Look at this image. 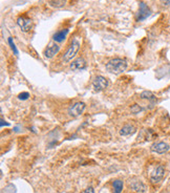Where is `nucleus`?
Instances as JSON below:
<instances>
[{
    "mask_svg": "<svg viewBox=\"0 0 170 193\" xmlns=\"http://www.w3.org/2000/svg\"><path fill=\"white\" fill-rule=\"evenodd\" d=\"M137 129L134 125H130V124H126L121 128L120 130V134L122 137H128V135H131L134 133H136Z\"/></svg>",
    "mask_w": 170,
    "mask_h": 193,
    "instance_id": "obj_14",
    "label": "nucleus"
},
{
    "mask_svg": "<svg viewBox=\"0 0 170 193\" xmlns=\"http://www.w3.org/2000/svg\"><path fill=\"white\" fill-rule=\"evenodd\" d=\"M59 52H60V46H59L56 42H50V44L48 45V47L45 48L43 55L46 59H52V58H54Z\"/></svg>",
    "mask_w": 170,
    "mask_h": 193,
    "instance_id": "obj_9",
    "label": "nucleus"
},
{
    "mask_svg": "<svg viewBox=\"0 0 170 193\" xmlns=\"http://www.w3.org/2000/svg\"><path fill=\"white\" fill-rule=\"evenodd\" d=\"M4 125L5 126H10V123H7L3 119H1V127H3Z\"/></svg>",
    "mask_w": 170,
    "mask_h": 193,
    "instance_id": "obj_22",
    "label": "nucleus"
},
{
    "mask_svg": "<svg viewBox=\"0 0 170 193\" xmlns=\"http://www.w3.org/2000/svg\"><path fill=\"white\" fill-rule=\"evenodd\" d=\"M112 186H114V193H121L123 190L124 184H123V180H116L112 183Z\"/></svg>",
    "mask_w": 170,
    "mask_h": 193,
    "instance_id": "obj_15",
    "label": "nucleus"
},
{
    "mask_svg": "<svg viewBox=\"0 0 170 193\" xmlns=\"http://www.w3.org/2000/svg\"><path fill=\"white\" fill-rule=\"evenodd\" d=\"M81 193H95V190H94L93 187H88V188H86L85 190H83Z\"/></svg>",
    "mask_w": 170,
    "mask_h": 193,
    "instance_id": "obj_20",
    "label": "nucleus"
},
{
    "mask_svg": "<svg viewBox=\"0 0 170 193\" xmlns=\"http://www.w3.org/2000/svg\"><path fill=\"white\" fill-rule=\"evenodd\" d=\"M80 50V41L78 39H73L71 41V45L68 46V48L66 50L65 54L63 55V61L65 63H68L69 61H71L76 57V55L78 54Z\"/></svg>",
    "mask_w": 170,
    "mask_h": 193,
    "instance_id": "obj_2",
    "label": "nucleus"
},
{
    "mask_svg": "<svg viewBox=\"0 0 170 193\" xmlns=\"http://www.w3.org/2000/svg\"><path fill=\"white\" fill-rule=\"evenodd\" d=\"M17 24L19 25V27L21 28L22 32L26 33L30 32V28L33 26V21L30 18L26 17V16H20L17 19Z\"/></svg>",
    "mask_w": 170,
    "mask_h": 193,
    "instance_id": "obj_8",
    "label": "nucleus"
},
{
    "mask_svg": "<svg viewBox=\"0 0 170 193\" xmlns=\"http://www.w3.org/2000/svg\"><path fill=\"white\" fill-rule=\"evenodd\" d=\"M85 108H86V104L84 103V102H81V101L76 102V103H73V105L68 108V114L71 117H73V118L79 117L83 114Z\"/></svg>",
    "mask_w": 170,
    "mask_h": 193,
    "instance_id": "obj_3",
    "label": "nucleus"
},
{
    "mask_svg": "<svg viewBox=\"0 0 170 193\" xmlns=\"http://www.w3.org/2000/svg\"><path fill=\"white\" fill-rule=\"evenodd\" d=\"M7 43H9V45L11 46V50L14 52V54L18 55V50H17V47H16L15 43H14L13 38H12V37H9V38H7Z\"/></svg>",
    "mask_w": 170,
    "mask_h": 193,
    "instance_id": "obj_18",
    "label": "nucleus"
},
{
    "mask_svg": "<svg viewBox=\"0 0 170 193\" xmlns=\"http://www.w3.org/2000/svg\"><path fill=\"white\" fill-rule=\"evenodd\" d=\"M161 4L163 5L164 7H167L170 5V0H161Z\"/></svg>",
    "mask_w": 170,
    "mask_h": 193,
    "instance_id": "obj_21",
    "label": "nucleus"
},
{
    "mask_svg": "<svg viewBox=\"0 0 170 193\" xmlns=\"http://www.w3.org/2000/svg\"><path fill=\"white\" fill-rule=\"evenodd\" d=\"M69 30L68 28H63V30H58V32H56L54 34V36H53V39H54L55 42H63V41L66 39V36L67 34H68Z\"/></svg>",
    "mask_w": 170,
    "mask_h": 193,
    "instance_id": "obj_13",
    "label": "nucleus"
},
{
    "mask_svg": "<svg viewBox=\"0 0 170 193\" xmlns=\"http://www.w3.org/2000/svg\"><path fill=\"white\" fill-rule=\"evenodd\" d=\"M28 98H30V94H28V92H26V91L21 92V94H18V99L22 100V101H25V100H27Z\"/></svg>",
    "mask_w": 170,
    "mask_h": 193,
    "instance_id": "obj_19",
    "label": "nucleus"
},
{
    "mask_svg": "<svg viewBox=\"0 0 170 193\" xmlns=\"http://www.w3.org/2000/svg\"><path fill=\"white\" fill-rule=\"evenodd\" d=\"M48 4L53 7H63L66 4V0H48Z\"/></svg>",
    "mask_w": 170,
    "mask_h": 193,
    "instance_id": "obj_16",
    "label": "nucleus"
},
{
    "mask_svg": "<svg viewBox=\"0 0 170 193\" xmlns=\"http://www.w3.org/2000/svg\"><path fill=\"white\" fill-rule=\"evenodd\" d=\"M140 96H141V99H142V100H147V101L150 103L151 106L154 105V104L157 103V96H155L153 92L149 91V90H145V91L141 92Z\"/></svg>",
    "mask_w": 170,
    "mask_h": 193,
    "instance_id": "obj_11",
    "label": "nucleus"
},
{
    "mask_svg": "<svg viewBox=\"0 0 170 193\" xmlns=\"http://www.w3.org/2000/svg\"><path fill=\"white\" fill-rule=\"evenodd\" d=\"M108 86V80L103 76H97L95 80L93 81V87L95 91H102V90L106 89Z\"/></svg>",
    "mask_w": 170,
    "mask_h": 193,
    "instance_id": "obj_5",
    "label": "nucleus"
},
{
    "mask_svg": "<svg viewBox=\"0 0 170 193\" xmlns=\"http://www.w3.org/2000/svg\"><path fill=\"white\" fill-rule=\"evenodd\" d=\"M151 151L157 154H164V153L168 152L170 149V146L165 142H155L151 145L150 147Z\"/></svg>",
    "mask_w": 170,
    "mask_h": 193,
    "instance_id": "obj_7",
    "label": "nucleus"
},
{
    "mask_svg": "<svg viewBox=\"0 0 170 193\" xmlns=\"http://www.w3.org/2000/svg\"><path fill=\"white\" fill-rule=\"evenodd\" d=\"M130 110H131V112L134 114H140V112H142L143 110H145V108H143L142 106L138 105V104H134V105L130 107Z\"/></svg>",
    "mask_w": 170,
    "mask_h": 193,
    "instance_id": "obj_17",
    "label": "nucleus"
},
{
    "mask_svg": "<svg viewBox=\"0 0 170 193\" xmlns=\"http://www.w3.org/2000/svg\"><path fill=\"white\" fill-rule=\"evenodd\" d=\"M151 10L149 7L144 2H140V7H139V12L137 14V21H143V20L147 19L150 16Z\"/></svg>",
    "mask_w": 170,
    "mask_h": 193,
    "instance_id": "obj_6",
    "label": "nucleus"
},
{
    "mask_svg": "<svg viewBox=\"0 0 170 193\" xmlns=\"http://www.w3.org/2000/svg\"><path fill=\"white\" fill-rule=\"evenodd\" d=\"M164 175H165V168L163 166L159 165L153 169V171L150 174V182L152 184H159L162 180H163Z\"/></svg>",
    "mask_w": 170,
    "mask_h": 193,
    "instance_id": "obj_4",
    "label": "nucleus"
},
{
    "mask_svg": "<svg viewBox=\"0 0 170 193\" xmlns=\"http://www.w3.org/2000/svg\"><path fill=\"white\" fill-rule=\"evenodd\" d=\"M130 187H131L132 190L139 193H145L147 191V186L141 180H132L130 183Z\"/></svg>",
    "mask_w": 170,
    "mask_h": 193,
    "instance_id": "obj_12",
    "label": "nucleus"
},
{
    "mask_svg": "<svg viewBox=\"0 0 170 193\" xmlns=\"http://www.w3.org/2000/svg\"><path fill=\"white\" fill-rule=\"evenodd\" d=\"M87 66L86 61L84 60L83 58H77L71 63L69 65V68L71 69L73 71H83L85 69Z\"/></svg>",
    "mask_w": 170,
    "mask_h": 193,
    "instance_id": "obj_10",
    "label": "nucleus"
},
{
    "mask_svg": "<svg viewBox=\"0 0 170 193\" xmlns=\"http://www.w3.org/2000/svg\"><path fill=\"white\" fill-rule=\"evenodd\" d=\"M126 60L122 58H114L106 63V71L114 75H120L127 69Z\"/></svg>",
    "mask_w": 170,
    "mask_h": 193,
    "instance_id": "obj_1",
    "label": "nucleus"
}]
</instances>
